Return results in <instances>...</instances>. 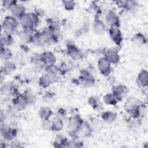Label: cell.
I'll return each mask as SVG.
<instances>
[{"mask_svg": "<svg viewBox=\"0 0 148 148\" xmlns=\"http://www.w3.org/2000/svg\"><path fill=\"white\" fill-rule=\"evenodd\" d=\"M19 25L18 20L14 16H9L6 17L2 24V29L3 33L12 36L16 31Z\"/></svg>", "mask_w": 148, "mask_h": 148, "instance_id": "cell-1", "label": "cell"}, {"mask_svg": "<svg viewBox=\"0 0 148 148\" xmlns=\"http://www.w3.org/2000/svg\"><path fill=\"white\" fill-rule=\"evenodd\" d=\"M140 105L138 100L131 97L126 100L124 104V110L133 116H138L140 113Z\"/></svg>", "mask_w": 148, "mask_h": 148, "instance_id": "cell-2", "label": "cell"}, {"mask_svg": "<svg viewBox=\"0 0 148 148\" xmlns=\"http://www.w3.org/2000/svg\"><path fill=\"white\" fill-rule=\"evenodd\" d=\"M89 124L83 122L75 130L72 132L75 138H82L88 136L92 132Z\"/></svg>", "mask_w": 148, "mask_h": 148, "instance_id": "cell-3", "label": "cell"}, {"mask_svg": "<svg viewBox=\"0 0 148 148\" xmlns=\"http://www.w3.org/2000/svg\"><path fill=\"white\" fill-rule=\"evenodd\" d=\"M128 92L127 87L124 85H116L112 88V93L118 101L123 99L127 96Z\"/></svg>", "mask_w": 148, "mask_h": 148, "instance_id": "cell-4", "label": "cell"}, {"mask_svg": "<svg viewBox=\"0 0 148 148\" xmlns=\"http://www.w3.org/2000/svg\"><path fill=\"white\" fill-rule=\"evenodd\" d=\"M1 134L5 139L11 140L16 137L17 133L15 129L12 128L8 124H4L1 125Z\"/></svg>", "mask_w": 148, "mask_h": 148, "instance_id": "cell-5", "label": "cell"}, {"mask_svg": "<svg viewBox=\"0 0 148 148\" xmlns=\"http://www.w3.org/2000/svg\"><path fill=\"white\" fill-rule=\"evenodd\" d=\"M28 103L25 96V94L18 95L15 97L13 101V105L14 108L20 111L24 109L26 106L28 105Z\"/></svg>", "mask_w": 148, "mask_h": 148, "instance_id": "cell-6", "label": "cell"}, {"mask_svg": "<svg viewBox=\"0 0 148 148\" xmlns=\"http://www.w3.org/2000/svg\"><path fill=\"white\" fill-rule=\"evenodd\" d=\"M111 63L104 57L99 59L98 61V68L101 73L104 76H108L111 71Z\"/></svg>", "mask_w": 148, "mask_h": 148, "instance_id": "cell-7", "label": "cell"}, {"mask_svg": "<svg viewBox=\"0 0 148 148\" xmlns=\"http://www.w3.org/2000/svg\"><path fill=\"white\" fill-rule=\"evenodd\" d=\"M109 35L112 40L117 45H120L122 42V35L121 31L117 27H110L109 29Z\"/></svg>", "mask_w": 148, "mask_h": 148, "instance_id": "cell-8", "label": "cell"}, {"mask_svg": "<svg viewBox=\"0 0 148 148\" xmlns=\"http://www.w3.org/2000/svg\"><path fill=\"white\" fill-rule=\"evenodd\" d=\"M106 23L109 24L110 27H117L119 26V18L116 13L112 11H109L105 16Z\"/></svg>", "mask_w": 148, "mask_h": 148, "instance_id": "cell-9", "label": "cell"}, {"mask_svg": "<svg viewBox=\"0 0 148 148\" xmlns=\"http://www.w3.org/2000/svg\"><path fill=\"white\" fill-rule=\"evenodd\" d=\"M104 57L107 59L111 64L117 63L120 59L118 52L113 49L106 50L104 53Z\"/></svg>", "mask_w": 148, "mask_h": 148, "instance_id": "cell-10", "label": "cell"}, {"mask_svg": "<svg viewBox=\"0 0 148 148\" xmlns=\"http://www.w3.org/2000/svg\"><path fill=\"white\" fill-rule=\"evenodd\" d=\"M10 10H11L12 16L17 18L18 20L25 14V8L22 4H18L16 3L11 8Z\"/></svg>", "mask_w": 148, "mask_h": 148, "instance_id": "cell-11", "label": "cell"}, {"mask_svg": "<svg viewBox=\"0 0 148 148\" xmlns=\"http://www.w3.org/2000/svg\"><path fill=\"white\" fill-rule=\"evenodd\" d=\"M40 56L41 59L46 66L54 65L56 62V57L50 51L44 52L43 53L40 54Z\"/></svg>", "mask_w": 148, "mask_h": 148, "instance_id": "cell-12", "label": "cell"}, {"mask_svg": "<svg viewBox=\"0 0 148 148\" xmlns=\"http://www.w3.org/2000/svg\"><path fill=\"white\" fill-rule=\"evenodd\" d=\"M19 21L24 29H34L35 26L28 14L25 13L20 19Z\"/></svg>", "mask_w": 148, "mask_h": 148, "instance_id": "cell-13", "label": "cell"}, {"mask_svg": "<svg viewBox=\"0 0 148 148\" xmlns=\"http://www.w3.org/2000/svg\"><path fill=\"white\" fill-rule=\"evenodd\" d=\"M92 29L95 34L101 35L105 31L106 26L102 21L99 18H96L92 24Z\"/></svg>", "mask_w": 148, "mask_h": 148, "instance_id": "cell-14", "label": "cell"}, {"mask_svg": "<svg viewBox=\"0 0 148 148\" xmlns=\"http://www.w3.org/2000/svg\"><path fill=\"white\" fill-rule=\"evenodd\" d=\"M137 82L138 84L142 87H145L147 86L148 73L147 71L143 69L139 73L137 77Z\"/></svg>", "mask_w": 148, "mask_h": 148, "instance_id": "cell-15", "label": "cell"}, {"mask_svg": "<svg viewBox=\"0 0 148 148\" xmlns=\"http://www.w3.org/2000/svg\"><path fill=\"white\" fill-rule=\"evenodd\" d=\"M68 54L72 59L77 60L82 57L81 51L76 46L73 45H69L68 49Z\"/></svg>", "mask_w": 148, "mask_h": 148, "instance_id": "cell-16", "label": "cell"}, {"mask_svg": "<svg viewBox=\"0 0 148 148\" xmlns=\"http://www.w3.org/2000/svg\"><path fill=\"white\" fill-rule=\"evenodd\" d=\"M55 77H56L51 76L47 73L43 74L39 79V84L41 87L43 88H46L52 83Z\"/></svg>", "mask_w": 148, "mask_h": 148, "instance_id": "cell-17", "label": "cell"}, {"mask_svg": "<svg viewBox=\"0 0 148 148\" xmlns=\"http://www.w3.org/2000/svg\"><path fill=\"white\" fill-rule=\"evenodd\" d=\"M83 121L79 116L71 117L68 120V126L73 131L75 130Z\"/></svg>", "mask_w": 148, "mask_h": 148, "instance_id": "cell-18", "label": "cell"}, {"mask_svg": "<svg viewBox=\"0 0 148 148\" xmlns=\"http://www.w3.org/2000/svg\"><path fill=\"white\" fill-rule=\"evenodd\" d=\"M15 69H16V65L14 62L10 61L9 60L6 61L2 68L1 72L3 73V74L8 75L12 73L13 71H14Z\"/></svg>", "mask_w": 148, "mask_h": 148, "instance_id": "cell-19", "label": "cell"}, {"mask_svg": "<svg viewBox=\"0 0 148 148\" xmlns=\"http://www.w3.org/2000/svg\"><path fill=\"white\" fill-rule=\"evenodd\" d=\"M117 119V114L116 113L111 112V111H107L102 114V120L107 123H112L114 122Z\"/></svg>", "mask_w": 148, "mask_h": 148, "instance_id": "cell-20", "label": "cell"}, {"mask_svg": "<svg viewBox=\"0 0 148 148\" xmlns=\"http://www.w3.org/2000/svg\"><path fill=\"white\" fill-rule=\"evenodd\" d=\"M52 123V130L54 131H59L63 128V122L59 116H57L54 117L51 120Z\"/></svg>", "mask_w": 148, "mask_h": 148, "instance_id": "cell-21", "label": "cell"}, {"mask_svg": "<svg viewBox=\"0 0 148 148\" xmlns=\"http://www.w3.org/2000/svg\"><path fill=\"white\" fill-rule=\"evenodd\" d=\"M52 113L51 109L50 108L46 106L40 108L39 111V115L42 120L49 119Z\"/></svg>", "mask_w": 148, "mask_h": 148, "instance_id": "cell-22", "label": "cell"}, {"mask_svg": "<svg viewBox=\"0 0 148 148\" xmlns=\"http://www.w3.org/2000/svg\"><path fill=\"white\" fill-rule=\"evenodd\" d=\"M82 81L83 84L88 87L92 86L95 83L94 78L90 74H83L82 76Z\"/></svg>", "mask_w": 148, "mask_h": 148, "instance_id": "cell-23", "label": "cell"}, {"mask_svg": "<svg viewBox=\"0 0 148 148\" xmlns=\"http://www.w3.org/2000/svg\"><path fill=\"white\" fill-rule=\"evenodd\" d=\"M132 40L135 44L140 46L144 45L146 42V38L142 34L138 33L133 36Z\"/></svg>", "mask_w": 148, "mask_h": 148, "instance_id": "cell-24", "label": "cell"}, {"mask_svg": "<svg viewBox=\"0 0 148 148\" xmlns=\"http://www.w3.org/2000/svg\"><path fill=\"white\" fill-rule=\"evenodd\" d=\"M92 131L99 130L102 127V121L97 118H92L89 124Z\"/></svg>", "mask_w": 148, "mask_h": 148, "instance_id": "cell-25", "label": "cell"}, {"mask_svg": "<svg viewBox=\"0 0 148 148\" xmlns=\"http://www.w3.org/2000/svg\"><path fill=\"white\" fill-rule=\"evenodd\" d=\"M103 101L106 104L109 105H114L118 102L113 93H109L105 95L103 97Z\"/></svg>", "mask_w": 148, "mask_h": 148, "instance_id": "cell-26", "label": "cell"}, {"mask_svg": "<svg viewBox=\"0 0 148 148\" xmlns=\"http://www.w3.org/2000/svg\"><path fill=\"white\" fill-rule=\"evenodd\" d=\"M68 141L65 138H64L61 135H57L54 141L53 145L55 147H62L66 146Z\"/></svg>", "mask_w": 148, "mask_h": 148, "instance_id": "cell-27", "label": "cell"}, {"mask_svg": "<svg viewBox=\"0 0 148 148\" xmlns=\"http://www.w3.org/2000/svg\"><path fill=\"white\" fill-rule=\"evenodd\" d=\"M13 42L12 36L7 35L5 33L1 34V46H6L10 45Z\"/></svg>", "mask_w": 148, "mask_h": 148, "instance_id": "cell-28", "label": "cell"}, {"mask_svg": "<svg viewBox=\"0 0 148 148\" xmlns=\"http://www.w3.org/2000/svg\"><path fill=\"white\" fill-rule=\"evenodd\" d=\"M12 52L10 50L4 46H1V58L5 61H9L12 57Z\"/></svg>", "mask_w": 148, "mask_h": 148, "instance_id": "cell-29", "label": "cell"}, {"mask_svg": "<svg viewBox=\"0 0 148 148\" xmlns=\"http://www.w3.org/2000/svg\"><path fill=\"white\" fill-rule=\"evenodd\" d=\"M45 69L46 73L53 77H56L58 72V68L54 64L45 66Z\"/></svg>", "mask_w": 148, "mask_h": 148, "instance_id": "cell-30", "label": "cell"}, {"mask_svg": "<svg viewBox=\"0 0 148 148\" xmlns=\"http://www.w3.org/2000/svg\"><path fill=\"white\" fill-rule=\"evenodd\" d=\"M41 126L44 130H52V123L49 119L42 120Z\"/></svg>", "mask_w": 148, "mask_h": 148, "instance_id": "cell-31", "label": "cell"}, {"mask_svg": "<svg viewBox=\"0 0 148 148\" xmlns=\"http://www.w3.org/2000/svg\"><path fill=\"white\" fill-rule=\"evenodd\" d=\"M61 27V23L60 21H57V20H54V21H51V23H50V26H49V29L53 31H58Z\"/></svg>", "mask_w": 148, "mask_h": 148, "instance_id": "cell-32", "label": "cell"}, {"mask_svg": "<svg viewBox=\"0 0 148 148\" xmlns=\"http://www.w3.org/2000/svg\"><path fill=\"white\" fill-rule=\"evenodd\" d=\"M137 3L134 1H127L126 4L125 5L124 8L127 10H131L135 9L137 6Z\"/></svg>", "mask_w": 148, "mask_h": 148, "instance_id": "cell-33", "label": "cell"}, {"mask_svg": "<svg viewBox=\"0 0 148 148\" xmlns=\"http://www.w3.org/2000/svg\"><path fill=\"white\" fill-rule=\"evenodd\" d=\"M99 102V101L98 98L95 96H91L88 99V103H89L90 105H91L94 108L98 106Z\"/></svg>", "mask_w": 148, "mask_h": 148, "instance_id": "cell-34", "label": "cell"}, {"mask_svg": "<svg viewBox=\"0 0 148 148\" xmlns=\"http://www.w3.org/2000/svg\"><path fill=\"white\" fill-rule=\"evenodd\" d=\"M64 8L66 9V10H72L75 6V3L74 1H63Z\"/></svg>", "mask_w": 148, "mask_h": 148, "instance_id": "cell-35", "label": "cell"}, {"mask_svg": "<svg viewBox=\"0 0 148 148\" xmlns=\"http://www.w3.org/2000/svg\"><path fill=\"white\" fill-rule=\"evenodd\" d=\"M17 3L15 1H10V0H4L2 1V5L6 9H10L11 8Z\"/></svg>", "mask_w": 148, "mask_h": 148, "instance_id": "cell-36", "label": "cell"}, {"mask_svg": "<svg viewBox=\"0 0 148 148\" xmlns=\"http://www.w3.org/2000/svg\"><path fill=\"white\" fill-rule=\"evenodd\" d=\"M66 147H82L81 143L79 141H76L75 140H72L70 141H68L66 145Z\"/></svg>", "mask_w": 148, "mask_h": 148, "instance_id": "cell-37", "label": "cell"}]
</instances>
